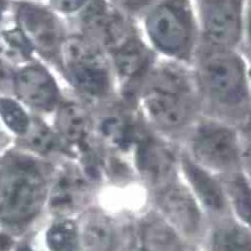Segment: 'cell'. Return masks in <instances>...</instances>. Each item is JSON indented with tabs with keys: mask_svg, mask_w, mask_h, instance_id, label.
<instances>
[{
	"mask_svg": "<svg viewBox=\"0 0 251 251\" xmlns=\"http://www.w3.org/2000/svg\"><path fill=\"white\" fill-rule=\"evenodd\" d=\"M190 66L203 115L236 127L251 119L249 64L241 50L201 43Z\"/></svg>",
	"mask_w": 251,
	"mask_h": 251,
	"instance_id": "6da1fadb",
	"label": "cell"
},
{
	"mask_svg": "<svg viewBox=\"0 0 251 251\" xmlns=\"http://www.w3.org/2000/svg\"><path fill=\"white\" fill-rule=\"evenodd\" d=\"M139 102L150 126L180 143L203 115L191 66L163 59L142 82Z\"/></svg>",
	"mask_w": 251,
	"mask_h": 251,
	"instance_id": "7a4b0ae2",
	"label": "cell"
},
{
	"mask_svg": "<svg viewBox=\"0 0 251 251\" xmlns=\"http://www.w3.org/2000/svg\"><path fill=\"white\" fill-rule=\"evenodd\" d=\"M143 17L147 44L154 53L191 65L201 45L195 0H157Z\"/></svg>",
	"mask_w": 251,
	"mask_h": 251,
	"instance_id": "3957f363",
	"label": "cell"
},
{
	"mask_svg": "<svg viewBox=\"0 0 251 251\" xmlns=\"http://www.w3.org/2000/svg\"><path fill=\"white\" fill-rule=\"evenodd\" d=\"M181 144L191 160L215 176L241 171L239 131L231 124L202 115Z\"/></svg>",
	"mask_w": 251,
	"mask_h": 251,
	"instance_id": "277c9868",
	"label": "cell"
},
{
	"mask_svg": "<svg viewBox=\"0 0 251 251\" xmlns=\"http://www.w3.org/2000/svg\"><path fill=\"white\" fill-rule=\"evenodd\" d=\"M46 193L37 167L27 160H14L0 170V219L20 224L40 210Z\"/></svg>",
	"mask_w": 251,
	"mask_h": 251,
	"instance_id": "5b68a950",
	"label": "cell"
},
{
	"mask_svg": "<svg viewBox=\"0 0 251 251\" xmlns=\"http://www.w3.org/2000/svg\"><path fill=\"white\" fill-rule=\"evenodd\" d=\"M58 54L69 81L77 90L94 97L108 92L110 75L107 62L90 39L82 36L65 38Z\"/></svg>",
	"mask_w": 251,
	"mask_h": 251,
	"instance_id": "8992f818",
	"label": "cell"
},
{
	"mask_svg": "<svg viewBox=\"0 0 251 251\" xmlns=\"http://www.w3.org/2000/svg\"><path fill=\"white\" fill-rule=\"evenodd\" d=\"M195 3L201 43L240 50L243 39L244 0H212Z\"/></svg>",
	"mask_w": 251,
	"mask_h": 251,
	"instance_id": "52a82bcc",
	"label": "cell"
},
{
	"mask_svg": "<svg viewBox=\"0 0 251 251\" xmlns=\"http://www.w3.org/2000/svg\"><path fill=\"white\" fill-rule=\"evenodd\" d=\"M18 27L28 44L46 56L58 54L65 40L55 16L33 4H22L17 11Z\"/></svg>",
	"mask_w": 251,
	"mask_h": 251,
	"instance_id": "ba28073f",
	"label": "cell"
},
{
	"mask_svg": "<svg viewBox=\"0 0 251 251\" xmlns=\"http://www.w3.org/2000/svg\"><path fill=\"white\" fill-rule=\"evenodd\" d=\"M14 90L23 103L40 112L51 111L59 102V90L54 79L38 65L24 67L16 73Z\"/></svg>",
	"mask_w": 251,
	"mask_h": 251,
	"instance_id": "9c48e42d",
	"label": "cell"
},
{
	"mask_svg": "<svg viewBox=\"0 0 251 251\" xmlns=\"http://www.w3.org/2000/svg\"><path fill=\"white\" fill-rule=\"evenodd\" d=\"M160 204L172 226L179 232L194 236L201 229L202 213L189 188L172 182L163 188Z\"/></svg>",
	"mask_w": 251,
	"mask_h": 251,
	"instance_id": "30bf717a",
	"label": "cell"
},
{
	"mask_svg": "<svg viewBox=\"0 0 251 251\" xmlns=\"http://www.w3.org/2000/svg\"><path fill=\"white\" fill-rule=\"evenodd\" d=\"M138 165L145 176L155 184L166 187L174 182L180 154L154 137L145 135L138 142Z\"/></svg>",
	"mask_w": 251,
	"mask_h": 251,
	"instance_id": "8fae6325",
	"label": "cell"
},
{
	"mask_svg": "<svg viewBox=\"0 0 251 251\" xmlns=\"http://www.w3.org/2000/svg\"><path fill=\"white\" fill-rule=\"evenodd\" d=\"M180 169L198 203L214 213H222L226 210L228 201L222 184L215 178V175L196 164L182 150Z\"/></svg>",
	"mask_w": 251,
	"mask_h": 251,
	"instance_id": "7c38bea8",
	"label": "cell"
},
{
	"mask_svg": "<svg viewBox=\"0 0 251 251\" xmlns=\"http://www.w3.org/2000/svg\"><path fill=\"white\" fill-rule=\"evenodd\" d=\"M120 76L128 80H140L141 84L157 62V55L150 46L137 36L113 53Z\"/></svg>",
	"mask_w": 251,
	"mask_h": 251,
	"instance_id": "4fadbf2b",
	"label": "cell"
},
{
	"mask_svg": "<svg viewBox=\"0 0 251 251\" xmlns=\"http://www.w3.org/2000/svg\"><path fill=\"white\" fill-rule=\"evenodd\" d=\"M79 247L82 251H110L113 244V229L110 221L102 213H87L80 221Z\"/></svg>",
	"mask_w": 251,
	"mask_h": 251,
	"instance_id": "5bb4252c",
	"label": "cell"
},
{
	"mask_svg": "<svg viewBox=\"0 0 251 251\" xmlns=\"http://www.w3.org/2000/svg\"><path fill=\"white\" fill-rule=\"evenodd\" d=\"M222 186L228 204L246 226L251 229V183L242 171L222 177Z\"/></svg>",
	"mask_w": 251,
	"mask_h": 251,
	"instance_id": "9a60e30c",
	"label": "cell"
},
{
	"mask_svg": "<svg viewBox=\"0 0 251 251\" xmlns=\"http://www.w3.org/2000/svg\"><path fill=\"white\" fill-rule=\"evenodd\" d=\"M211 251H251V229L241 224L224 221L210 236Z\"/></svg>",
	"mask_w": 251,
	"mask_h": 251,
	"instance_id": "2e32d148",
	"label": "cell"
},
{
	"mask_svg": "<svg viewBox=\"0 0 251 251\" xmlns=\"http://www.w3.org/2000/svg\"><path fill=\"white\" fill-rule=\"evenodd\" d=\"M142 251H182L175 229L160 219L148 221L142 231Z\"/></svg>",
	"mask_w": 251,
	"mask_h": 251,
	"instance_id": "e0dca14e",
	"label": "cell"
},
{
	"mask_svg": "<svg viewBox=\"0 0 251 251\" xmlns=\"http://www.w3.org/2000/svg\"><path fill=\"white\" fill-rule=\"evenodd\" d=\"M57 125L65 139L79 141L87 133L89 120L81 107L73 103H67L60 107Z\"/></svg>",
	"mask_w": 251,
	"mask_h": 251,
	"instance_id": "ac0fdd59",
	"label": "cell"
},
{
	"mask_svg": "<svg viewBox=\"0 0 251 251\" xmlns=\"http://www.w3.org/2000/svg\"><path fill=\"white\" fill-rule=\"evenodd\" d=\"M83 191L84 184L82 179L73 174L63 175L54 185L51 204L55 210L67 212L78 203Z\"/></svg>",
	"mask_w": 251,
	"mask_h": 251,
	"instance_id": "d6986e66",
	"label": "cell"
},
{
	"mask_svg": "<svg viewBox=\"0 0 251 251\" xmlns=\"http://www.w3.org/2000/svg\"><path fill=\"white\" fill-rule=\"evenodd\" d=\"M47 243L51 251H77V227L67 219L55 222L47 232Z\"/></svg>",
	"mask_w": 251,
	"mask_h": 251,
	"instance_id": "ffe728a7",
	"label": "cell"
},
{
	"mask_svg": "<svg viewBox=\"0 0 251 251\" xmlns=\"http://www.w3.org/2000/svg\"><path fill=\"white\" fill-rule=\"evenodd\" d=\"M0 114L7 126L15 133L25 135L30 126V120L21 106L11 99H0Z\"/></svg>",
	"mask_w": 251,
	"mask_h": 251,
	"instance_id": "44dd1931",
	"label": "cell"
},
{
	"mask_svg": "<svg viewBox=\"0 0 251 251\" xmlns=\"http://www.w3.org/2000/svg\"><path fill=\"white\" fill-rule=\"evenodd\" d=\"M25 135H28V140L31 145L40 151H49L56 147L57 140L55 135L41 123L31 125Z\"/></svg>",
	"mask_w": 251,
	"mask_h": 251,
	"instance_id": "7402d4cb",
	"label": "cell"
},
{
	"mask_svg": "<svg viewBox=\"0 0 251 251\" xmlns=\"http://www.w3.org/2000/svg\"><path fill=\"white\" fill-rule=\"evenodd\" d=\"M238 131L241 171L251 183V119L238 127Z\"/></svg>",
	"mask_w": 251,
	"mask_h": 251,
	"instance_id": "603a6c76",
	"label": "cell"
},
{
	"mask_svg": "<svg viewBox=\"0 0 251 251\" xmlns=\"http://www.w3.org/2000/svg\"><path fill=\"white\" fill-rule=\"evenodd\" d=\"M113 2L124 12L143 16L157 0H113Z\"/></svg>",
	"mask_w": 251,
	"mask_h": 251,
	"instance_id": "cb8c5ba5",
	"label": "cell"
},
{
	"mask_svg": "<svg viewBox=\"0 0 251 251\" xmlns=\"http://www.w3.org/2000/svg\"><path fill=\"white\" fill-rule=\"evenodd\" d=\"M241 52L251 61V0H244V23Z\"/></svg>",
	"mask_w": 251,
	"mask_h": 251,
	"instance_id": "d4e9b609",
	"label": "cell"
},
{
	"mask_svg": "<svg viewBox=\"0 0 251 251\" xmlns=\"http://www.w3.org/2000/svg\"><path fill=\"white\" fill-rule=\"evenodd\" d=\"M88 0H51L54 8L62 13H74L83 8Z\"/></svg>",
	"mask_w": 251,
	"mask_h": 251,
	"instance_id": "484cf974",
	"label": "cell"
},
{
	"mask_svg": "<svg viewBox=\"0 0 251 251\" xmlns=\"http://www.w3.org/2000/svg\"><path fill=\"white\" fill-rule=\"evenodd\" d=\"M3 2L2 0H0V22H1V17H2V11H3Z\"/></svg>",
	"mask_w": 251,
	"mask_h": 251,
	"instance_id": "4316f807",
	"label": "cell"
},
{
	"mask_svg": "<svg viewBox=\"0 0 251 251\" xmlns=\"http://www.w3.org/2000/svg\"><path fill=\"white\" fill-rule=\"evenodd\" d=\"M249 64V78H250V84H251V61H248Z\"/></svg>",
	"mask_w": 251,
	"mask_h": 251,
	"instance_id": "83f0119b",
	"label": "cell"
},
{
	"mask_svg": "<svg viewBox=\"0 0 251 251\" xmlns=\"http://www.w3.org/2000/svg\"><path fill=\"white\" fill-rule=\"evenodd\" d=\"M196 2H205V1H212V0H195Z\"/></svg>",
	"mask_w": 251,
	"mask_h": 251,
	"instance_id": "f1b7e54d",
	"label": "cell"
}]
</instances>
